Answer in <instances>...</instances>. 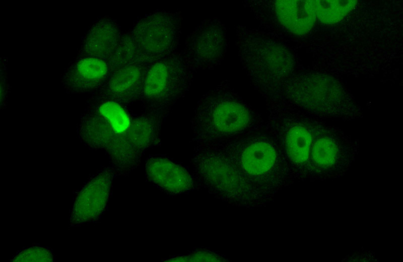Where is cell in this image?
Instances as JSON below:
<instances>
[{
	"mask_svg": "<svg viewBox=\"0 0 403 262\" xmlns=\"http://www.w3.org/2000/svg\"><path fill=\"white\" fill-rule=\"evenodd\" d=\"M164 119L146 112L133 115L128 107L96 93L89 98L77 126L79 139L105 151L115 174L126 176L148 149L161 143Z\"/></svg>",
	"mask_w": 403,
	"mask_h": 262,
	"instance_id": "1",
	"label": "cell"
},
{
	"mask_svg": "<svg viewBox=\"0 0 403 262\" xmlns=\"http://www.w3.org/2000/svg\"><path fill=\"white\" fill-rule=\"evenodd\" d=\"M205 145L219 152L268 203L294 175L266 125L246 134Z\"/></svg>",
	"mask_w": 403,
	"mask_h": 262,
	"instance_id": "2",
	"label": "cell"
},
{
	"mask_svg": "<svg viewBox=\"0 0 403 262\" xmlns=\"http://www.w3.org/2000/svg\"><path fill=\"white\" fill-rule=\"evenodd\" d=\"M265 125L261 116L224 82L198 101L191 120L192 140L195 145L210 144L252 132Z\"/></svg>",
	"mask_w": 403,
	"mask_h": 262,
	"instance_id": "3",
	"label": "cell"
},
{
	"mask_svg": "<svg viewBox=\"0 0 403 262\" xmlns=\"http://www.w3.org/2000/svg\"><path fill=\"white\" fill-rule=\"evenodd\" d=\"M191 164L197 188H204L215 197L247 208L268 203L211 145H195Z\"/></svg>",
	"mask_w": 403,
	"mask_h": 262,
	"instance_id": "4",
	"label": "cell"
},
{
	"mask_svg": "<svg viewBox=\"0 0 403 262\" xmlns=\"http://www.w3.org/2000/svg\"><path fill=\"white\" fill-rule=\"evenodd\" d=\"M193 73L177 51L150 64L140 100L145 112L165 119L189 91Z\"/></svg>",
	"mask_w": 403,
	"mask_h": 262,
	"instance_id": "5",
	"label": "cell"
},
{
	"mask_svg": "<svg viewBox=\"0 0 403 262\" xmlns=\"http://www.w3.org/2000/svg\"><path fill=\"white\" fill-rule=\"evenodd\" d=\"M182 19L180 11L157 10L135 22L130 32L143 61L151 64L177 51Z\"/></svg>",
	"mask_w": 403,
	"mask_h": 262,
	"instance_id": "6",
	"label": "cell"
},
{
	"mask_svg": "<svg viewBox=\"0 0 403 262\" xmlns=\"http://www.w3.org/2000/svg\"><path fill=\"white\" fill-rule=\"evenodd\" d=\"M266 126L280 146L294 174L306 167L313 143L310 127L302 118L270 105Z\"/></svg>",
	"mask_w": 403,
	"mask_h": 262,
	"instance_id": "7",
	"label": "cell"
},
{
	"mask_svg": "<svg viewBox=\"0 0 403 262\" xmlns=\"http://www.w3.org/2000/svg\"><path fill=\"white\" fill-rule=\"evenodd\" d=\"M145 175L150 183L169 194H180L197 188L193 174L185 166L164 155L147 158Z\"/></svg>",
	"mask_w": 403,
	"mask_h": 262,
	"instance_id": "8",
	"label": "cell"
},
{
	"mask_svg": "<svg viewBox=\"0 0 403 262\" xmlns=\"http://www.w3.org/2000/svg\"><path fill=\"white\" fill-rule=\"evenodd\" d=\"M215 21H203L186 37L184 47L181 52L189 67L194 72L212 68L219 60V42L221 37Z\"/></svg>",
	"mask_w": 403,
	"mask_h": 262,
	"instance_id": "9",
	"label": "cell"
},
{
	"mask_svg": "<svg viewBox=\"0 0 403 262\" xmlns=\"http://www.w3.org/2000/svg\"><path fill=\"white\" fill-rule=\"evenodd\" d=\"M111 72L105 59L78 55L64 71L61 85L68 93H94L105 84Z\"/></svg>",
	"mask_w": 403,
	"mask_h": 262,
	"instance_id": "10",
	"label": "cell"
},
{
	"mask_svg": "<svg viewBox=\"0 0 403 262\" xmlns=\"http://www.w3.org/2000/svg\"><path fill=\"white\" fill-rule=\"evenodd\" d=\"M149 66L138 61L112 71L105 84L94 93L128 107L141 100Z\"/></svg>",
	"mask_w": 403,
	"mask_h": 262,
	"instance_id": "11",
	"label": "cell"
},
{
	"mask_svg": "<svg viewBox=\"0 0 403 262\" xmlns=\"http://www.w3.org/2000/svg\"><path fill=\"white\" fill-rule=\"evenodd\" d=\"M122 33L114 19L106 17L98 19L83 38L78 55L94 56L107 61Z\"/></svg>",
	"mask_w": 403,
	"mask_h": 262,
	"instance_id": "12",
	"label": "cell"
},
{
	"mask_svg": "<svg viewBox=\"0 0 403 262\" xmlns=\"http://www.w3.org/2000/svg\"><path fill=\"white\" fill-rule=\"evenodd\" d=\"M138 61L143 60L130 31L123 32L112 54L107 60L111 71Z\"/></svg>",
	"mask_w": 403,
	"mask_h": 262,
	"instance_id": "13",
	"label": "cell"
},
{
	"mask_svg": "<svg viewBox=\"0 0 403 262\" xmlns=\"http://www.w3.org/2000/svg\"><path fill=\"white\" fill-rule=\"evenodd\" d=\"M338 147L333 139L327 137H321L312 143L310 158L319 167H330L338 159Z\"/></svg>",
	"mask_w": 403,
	"mask_h": 262,
	"instance_id": "14",
	"label": "cell"
},
{
	"mask_svg": "<svg viewBox=\"0 0 403 262\" xmlns=\"http://www.w3.org/2000/svg\"><path fill=\"white\" fill-rule=\"evenodd\" d=\"M310 1V7L314 17L325 19L326 22L332 19H340L350 11L352 3L345 1Z\"/></svg>",
	"mask_w": 403,
	"mask_h": 262,
	"instance_id": "15",
	"label": "cell"
},
{
	"mask_svg": "<svg viewBox=\"0 0 403 262\" xmlns=\"http://www.w3.org/2000/svg\"><path fill=\"white\" fill-rule=\"evenodd\" d=\"M221 254L209 250H198L186 255L176 256L166 261H227Z\"/></svg>",
	"mask_w": 403,
	"mask_h": 262,
	"instance_id": "16",
	"label": "cell"
},
{
	"mask_svg": "<svg viewBox=\"0 0 403 262\" xmlns=\"http://www.w3.org/2000/svg\"><path fill=\"white\" fill-rule=\"evenodd\" d=\"M9 90V86L8 81V78L6 75L5 71L3 72L1 70V107H5L8 91Z\"/></svg>",
	"mask_w": 403,
	"mask_h": 262,
	"instance_id": "17",
	"label": "cell"
}]
</instances>
